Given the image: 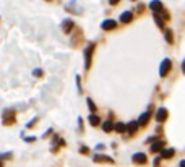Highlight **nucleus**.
Listing matches in <instances>:
<instances>
[{"instance_id":"8","label":"nucleus","mask_w":185,"mask_h":167,"mask_svg":"<svg viewBox=\"0 0 185 167\" xmlns=\"http://www.w3.org/2000/svg\"><path fill=\"white\" fill-rule=\"evenodd\" d=\"M62 28H63V31H65L67 34H68V33H70L72 29H73V21H72V20H65V23H63Z\"/></svg>"},{"instance_id":"14","label":"nucleus","mask_w":185,"mask_h":167,"mask_svg":"<svg viewBox=\"0 0 185 167\" xmlns=\"http://www.w3.org/2000/svg\"><path fill=\"white\" fill-rule=\"evenodd\" d=\"M136 125H138V123H136V122H132V123H130V125H127V132H128L130 135H133V133L136 132Z\"/></svg>"},{"instance_id":"23","label":"nucleus","mask_w":185,"mask_h":167,"mask_svg":"<svg viewBox=\"0 0 185 167\" xmlns=\"http://www.w3.org/2000/svg\"><path fill=\"white\" fill-rule=\"evenodd\" d=\"M180 167H185V161H182L180 162Z\"/></svg>"},{"instance_id":"16","label":"nucleus","mask_w":185,"mask_h":167,"mask_svg":"<svg viewBox=\"0 0 185 167\" xmlns=\"http://www.w3.org/2000/svg\"><path fill=\"white\" fill-rule=\"evenodd\" d=\"M94 161H96V162H101V161H106V162H112V159H111V157H107V156H96Z\"/></svg>"},{"instance_id":"1","label":"nucleus","mask_w":185,"mask_h":167,"mask_svg":"<svg viewBox=\"0 0 185 167\" xmlns=\"http://www.w3.org/2000/svg\"><path fill=\"white\" fill-rule=\"evenodd\" d=\"M169 70H171V60H169V59H166L164 62L161 63V68H159L161 76H166V75L169 73Z\"/></svg>"},{"instance_id":"15","label":"nucleus","mask_w":185,"mask_h":167,"mask_svg":"<svg viewBox=\"0 0 185 167\" xmlns=\"http://www.w3.org/2000/svg\"><path fill=\"white\" fill-rule=\"evenodd\" d=\"M114 128L117 130V132H120V133L127 132V127L123 125V123H115V125H114Z\"/></svg>"},{"instance_id":"5","label":"nucleus","mask_w":185,"mask_h":167,"mask_svg":"<svg viewBox=\"0 0 185 167\" xmlns=\"http://www.w3.org/2000/svg\"><path fill=\"white\" fill-rule=\"evenodd\" d=\"M133 162H136V164H145V162H146V156H145L143 153L133 154Z\"/></svg>"},{"instance_id":"19","label":"nucleus","mask_w":185,"mask_h":167,"mask_svg":"<svg viewBox=\"0 0 185 167\" xmlns=\"http://www.w3.org/2000/svg\"><path fill=\"white\" fill-rule=\"evenodd\" d=\"M166 39H167L169 42L174 41V39H172V33H171V31H166Z\"/></svg>"},{"instance_id":"13","label":"nucleus","mask_w":185,"mask_h":167,"mask_svg":"<svg viewBox=\"0 0 185 167\" xmlns=\"http://www.w3.org/2000/svg\"><path fill=\"white\" fill-rule=\"evenodd\" d=\"M99 122H101V118H99L96 114H91L89 115V123H91V125L96 127V125H99Z\"/></svg>"},{"instance_id":"7","label":"nucleus","mask_w":185,"mask_h":167,"mask_svg":"<svg viewBox=\"0 0 185 167\" xmlns=\"http://www.w3.org/2000/svg\"><path fill=\"white\" fill-rule=\"evenodd\" d=\"M150 117H151V112H150V110L145 112V114L140 117V120H138V125H146L148 120H150Z\"/></svg>"},{"instance_id":"6","label":"nucleus","mask_w":185,"mask_h":167,"mask_svg":"<svg viewBox=\"0 0 185 167\" xmlns=\"http://www.w3.org/2000/svg\"><path fill=\"white\" fill-rule=\"evenodd\" d=\"M13 120H15L13 112H5V114H4V123H5V125H10Z\"/></svg>"},{"instance_id":"3","label":"nucleus","mask_w":185,"mask_h":167,"mask_svg":"<svg viewBox=\"0 0 185 167\" xmlns=\"http://www.w3.org/2000/svg\"><path fill=\"white\" fill-rule=\"evenodd\" d=\"M94 49V44H89L88 49L84 50V60H86V68H89V60H91V52Z\"/></svg>"},{"instance_id":"17","label":"nucleus","mask_w":185,"mask_h":167,"mask_svg":"<svg viewBox=\"0 0 185 167\" xmlns=\"http://www.w3.org/2000/svg\"><path fill=\"white\" fill-rule=\"evenodd\" d=\"M102 128H104V132H111V130L114 128V127H112V123H111V122H104Z\"/></svg>"},{"instance_id":"12","label":"nucleus","mask_w":185,"mask_h":167,"mask_svg":"<svg viewBox=\"0 0 185 167\" xmlns=\"http://www.w3.org/2000/svg\"><path fill=\"white\" fill-rule=\"evenodd\" d=\"M174 156V149H162V153H161V157L162 159H169V157Z\"/></svg>"},{"instance_id":"20","label":"nucleus","mask_w":185,"mask_h":167,"mask_svg":"<svg viewBox=\"0 0 185 167\" xmlns=\"http://www.w3.org/2000/svg\"><path fill=\"white\" fill-rule=\"evenodd\" d=\"M109 4H111V5H115V4H119V0H109Z\"/></svg>"},{"instance_id":"11","label":"nucleus","mask_w":185,"mask_h":167,"mask_svg":"<svg viewBox=\"0 0 185 167\" xmlns=\"http://www.w3.org/2000/svg\"><path fill=\"white\" fill-rule=\"evenodd\" d=\"M132 18H133V15L130 13V11H123V13L120 15V20H122L123 23H128V21H132Z\"/></svg>"},{"instance_id":"2","label":"nucleus","mask_w":185,"mask_h":167,"mask_svg":"<svg viewBox=\"0 0 185 167\" xmlns=\"http://www.w3.org/2000/svg\"><path fill=\"white\" fill-rule=\"evenodd\" d=\"M115 26H117V21L115 20H104L102 25H101V28L104 29V31H111V29H114Z\"/></svg>"},{"instance_id":"9","label":"nucleus","mask_w":185,"mask_h":167,"mask_svg":"<svg viewBox=\"0 0 185 167\" xmlns=\"http://www.w3.org/2000/svg\"><path fill=\"white\" fill-rule=\"evenodd\" d=\"M162 148H164V141H156V143H153L151 151H153V153H156V151H162Z\"/></svg>"},{"instance_id":"4","label":"nucleus","mask_w":185,"mask_h":167,"mask_svg":"<svg viewBox=\"0 0 185 167\" xmlns=\"http://www.w3.org/2000/svg\"><path fill=\"white\" fill-rule=\"evenodd\" d=\"M166 118H167V110H166V109H159V110L156 112V120L157 122H164Z\"/></svg>"},{"instance_id":"10","label":"nucleus","mask_w":185,"mask_h":167,"mask_svg":"<svg viewBox=\"0 0 185 167\" xmlns=\"http://www.w3.org/2000/svg\"><path fill=\"white\" fill-rule=\"evenodd\" d=\"M150 5H151V8H153L154 11H162V4H161L159 0H153Z\"/></svg>"},{"instance_id":"21","label":"nucleus","mask_w":185,"mask_h":167,"mask_svg":"<svg viewBox=\"0 0 185 167\" xmlns=\"http://www.w3.org/2000/svg\"><path fill=\"white\" fill-rule=\"evenodd\" d=\"M34 75H36V76H41V75H42V73H41V70H36Z\"/></svg>"},{"instance_id":"18","label":"nucleus","mask_w":185,"mask_h":167,"mask_svg":"<svg viewBox=\"0 0 185 167\" xmlns=\"http://www.w3.org/2000/svg\"><path fill=\"white\" fill-rule=\"evenodd\" d=\"M88 105H89L91 112H96V105H94V102L91 101V99H88Z\"/></svg>"},{"instance_id":"22","label":"nucleus","mask_w":185,"mask_h":167,"mask_svg":"<svg viewBox=\"0 0 185 167\" xmlns=\"http://www.w3.org/2000/svg\"><path fill=\"white\" fill-rule=\"evenodd\" d=\"M182 71L185 73V60H184V63H182Z\"/></svg>"}]
</instances>
